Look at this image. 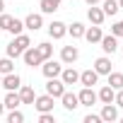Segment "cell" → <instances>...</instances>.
Here are the masks:
<instances>
[{"instance_id":"22","label":"cell","mask_w":123,"mask_h":123,"mask_svg":"<svg viewBox=\"0 0 123 123\" xmlns=\"http://www.w3.org/2000/svg\"><path fill=\"white\" fill-rule=\"evenodd\" d=\"M39 7H41V15H53L60 7V0H41Z\"/></svg>"},{"instance_id":"13","label":"cell","mask_w":123,"mask_h":123,"mask_svg":"<svg viewBox=\"0 0 123 123\" xmlns=\"http://www.w3.org/2000/svg\"><path fill=\"white\" fill-rule=\"evenodd\" d=\"M60 101H63V109L65 111H75L77 106H80V99H77V94H73V92H63V97H60Z\"/></svg>"},{"instance_id":"20","label":"cell","mask_w":123,"mask_h":123,"mask_svg":"<svg viewBox=\"0 0 123 123\" xmlns=\"http://www.w3.org/2000/svg\"><path fill=\"white\" fill-rule=\"evenodd\" d=\"M97 97H99V101H101V104H111V101H113V97H116V89H113V87H109V85H104V87L97 92Z\"/></svg>"},{"instance_id":"15","label":"cell","mask_w":123,"mask_h":123,"mask_svg":"<svg viewBox=\"0 0 123 123\" xmlns=\"http://www.w3.org/2000/svg\"><path fill=\"white\" fill-rule=\"evenodd\" d=\"M87 19H89L92 24H104L106 15H104V10H101V7H97V5H89V10H87Z\"/></svg>"},{"instance_id":"27","label":"cell","mask_w":123,"mask_h":123,"mask_svg":"<svg viewBox=\"0 0 123 123\" xmlns=\"http://www.w3.org/2000/svg\"><path fill=\"white\" fill-rule=\"evenodd\" d=\"M7 73H15V63H12L10 55L0 58V75H7Z\"/></svg>"},{"instance_id":"18","label":"cell","mask_w":123,"mask_h":123,"mask_svg":"<svg viewBox=\"0 0 123 123\" xmlns=\"http://www.w3.org/2000/svg\"><path fill=\"white\" fill-rule=\"evenodd\" d=\"M94 70H97L99 75H109V73H111V58H109V55L97 58V60H94Z\"/></svg>"},{"instance_id":"8","label":"cell","mask_w":123,"mask_h":123,"mask_svg":"<svg viewBox=\"0 0 123 123\" xmlns=\"http://www.w3.org/2000/svg\"><path fill=\"white\" fill-rule=\"evenodd\" d=\"M31 106H34L39 113H43V111H53V97H51V94H41V97L34 99Z\"/></svg>"},{"instance_id":"7","label":"cell","mask_w":123,"mask_h":123,"mask_svg":"<svg viewBox=\"0 0 123 123\" xmlns=\"http://www.w3.org/2000/svg\"><path fill=\"white\" fill-rule=\"evenodd\" d=\"M77 99H80V106H92V104L99 101V97H97V92L92 87H82V92L77 94Z\"/></svg>"},{"instance_id":"28","label":"cell","mask_w":123,"mask_h":123,"mask_svg":"<svg viewBox=\"0 0 123 123\" xmlns=\"http://www.w3.org/2000/svg\"><path fill=\"white\" fill-rule=\"evenodd\" d=\"M12 36H17V34H22L24 31V22L22 19H17V17H12V22H10V29H7Z\"/></svg>"},{"instance_id":"34","label":"cell","mask_w":123,"mask_h":123,"mask_svg":"<svg viewBox=\"0 0 123 123\" xmlns=\"http://www.w3.org/2000/svg\"><path fill=\"white\" fill-rule=\"evenodd\" d=\"M0 12H5V0H0Z\"/></svg>"},{"instance_id":"6","label":"cell","mask_w":123,"mask_h":123,"mask_svg":"<svg viewBox=\"0 0 123 123\" xmlns=\"http://www.w3.org/2000/svg\"><path fill=\"white\" fill-rule=\"evenodd\" d=\"M3 87H5L7 92H17V89L22 87V77H19L17 73H7V75H3Z\"/></svg>"},{"instance_id":"26","label":"cell","mask_w":123,"mask_h":123,"mask_svg":"<svg viewBox=\"0 0 123 123\" xmlns=\"http://www.w3.org/2000/svg\"><path fill=\"white\" fill-rule=\"evenodd\" d=\"M109 87L113 89H123V73H109Z\"/></svg>"},{"instance_id":"11","label":"cell","mask_w":123,"mask_h":123,"mask_svg":"<svg viewBox=\"0 0 123 123\" xmlns=\"http://www.w3.org/2000/svg\"><path fill=\"white\" fill-rule=\"evenodd\" d=\"M22 58H24V63H27V65H31V68L43 63V60H41V55H39V51H36V46H29V48L22 53Z\"/></svg>"},{"instance_id":"3","label":"cell","mask_w":123,"mask_h":123,"mask_svg":"<svg viewBox=\"0 0 123 123\" xmlns=\"http://www.w3.org/2000/svg\"><path fill=\"white\" fill-rule=\"evenodd\" d=\"M63 92H65L63 80H60V77H48V82H46V94H51L53 99H60Z\"/></svg>"},{"instance_id":"14","label":"cell","mask_w":123,"mask_h":123,"mask_svg":"<svg viewBox=\"0 0 123 123\" xmlns=\"http://www.w3.org/2000/svg\"><path fill=\"white\" fill-rule=\"evenodd\" d=\"M101 36H104L101 24H92V27H87V29H85V39H87L89 43H99V41H101Z\"/></svg>"},{"instance_id":"2","label":"cell","mask_w":123,"mask_h":123,"mask_svg":"<svg viewBox=\"0 0 123 123\" xmlns=\"http://www.w3.org/2000/svg\"><path fill=\"white\" fill-rule=\"evenodd\" d=\"M60 70H63V63H58V60H53V58H48V60L41 63L43 77H60Z\"/></svg>"},{"instance_id":"21","label":"cell","mask_w":123,"mask_h":123,"mask_svg":"<svg viewBox=\"0 0 123 123\" xmlns=\"http://www.w3.org/2000/svg\"><path fill=\"white\" fill-rule=\"evenodd\" d=\"M5 109H19L22 106V99H19V92H7L5 99H3Z\"/></svg>"},{"instance_id":"9","label":"cell","mask_w":123,"mask_h":123,"mask_svg":"<svg viewBox=\"0 0 123 123\" xmlns=\"http://www.w3.org/2000/svg\"><path fill=\"white\" fill-rule=\"evenodd\" d=\"M65 34H68V24L58 22V19H53V22L48 24V36H51V39H63Z\"/></svg>"},{"instance_id":"30","label":"cell","mask_w":123,"mask_h":123,"mask_svg":"<svg viewBox=\"0 0 123 123\" xmlns=\"http://www.w3.org/2000/svg\"><path fill=\"white\" fill-rule=\"evenodd\" d=\"M10 22H12V15H5V12H0V29H10Z\"/></svg>"},{"instance_id":"38","label":"cell","mask_w":123,"mask_h":123,"mask_svg":"<svg viewBox=\"0 0 123 123\" xmlns=\"http://www.w3.org/2000/svg\"><path fill=\"white\" fill-rule=\"evenodd\" d=\"M0 87H3V75H0Z\"/></svg>"},{"instance_id":"33","label":"cell","mask_w":123,"mask_h":123,"mask_svg":"<svg viewBox=\"0 0 123 123\" xmlns=\"http://www.w3.org/2000/svg\"><path fill=\"white\" fill-rule=\"evenodd\" d=\"M101 121V116H94V113H87L85 116V123H99Z\"/></svg>"},{"instance_id":"23","label":"cell","mask_w":123,"mask_h":123,"mask_svg":"<svg viewBox=\"0 0 123 123\" xmlns=\"http://www.w3.org/2000/svg\"><path fill=\"white\" fill-rule=\"evenodd\" d=\"M101 10H104L106 17H113V15H118L121 5H118V0H104V3H101Z\"/></svg>"},{"instance_id":"29","label":"cell","mask_w":123,"mask_h":123,"mask_svg":"<svg viewBox=\"0 0 123 123\" xmlns=\"http://www.w3.org/2000/svg\"><path fill=\"white\" fill-rule=\"evenodd\" d=\"M24 121V113L19 111V109H10V113H7V123H22Z\"/></svg>"},{"instance_id":"19","label":"cell","mask_w":123,"mask_h":123,"mask_svg":"<svg viewBox=\"0 0 123 123\" xmlns=\"http://www.w3.org/2000/svg\"><path fill=\"white\" fill-rule=\"evenodd\" d=\"M17 92H19V99H22V104H34V99H36V92H34V87H29V85H22Z\"/></svg>"},{"instance_id":"17","label":"cell","mask_w":123,"mask_h":123,"mask_svg":"<svg viewBox=\"0 0 123 123\" xmlns=\"http://www.w3.org/2000/svg\"><path fill=\"white\" fill-rule=\"evenodd\" d=\"M101 121H106V123H113L116 118H118V109H116V104L111 101V104H104V109H101Z\"/></svg>"},{"instance_id":"39","label":"cell","mask_w":123,"mask_h":123,"mask_svg":"<svg viewBox=\"0 0 123 123\" xmlns=\"http://www.w3.org/2000/svg\"><path fill=\"white\" fill-rule=\"evenodd\" d=\"M121 48H123V46H121Z\"/></svg>"},{"instance_id":"10","label":"cell","mask_w":123,"mask_h":123,"mask_svg":"<svg viewBox=\"0 0 123 123\" xmlns=\"http://www.w3.org/2000/svg\"><path fill=\"white\" fill-rule=\"evenodd\" d=\"M41 27H43V17H41L39 12L27 15V19H24V29H29V31H39Z\"/></svg>"},{"instance_id":"32","label":"cell","mask_w":123,"mask_h":123,"mask_svg":"<svg viewBox=\"0 0 123 123\" xmlns=\"http://www.w3.org/2000/svg\"><path fill=\"white\" fill-rule=\"evenodd\" d=\"M113 104L123 109V89H116V97H113Z\"/></svg>"},{"instance_id":"12","label":"cell","mask_w":123,"mask_h":123,"mask_svg":"<svg viewBox=\"0 0 123 123\" xmlns=\"http://www.w3.org/2000/svg\"><path fill=\"white\" fill-rule=\"evenodd\" d=\"M60 80H63L65 87H68V85H77V82H80V73H77L75 68H63V70H60Z\"/></svg>"},{"instance_id":"1","label":"cell","mask_w":123,"mask_h":123,"mask_svg":"<svg viewBox=\"0 0 123 123\" xmlns=\"http://www.w3.org/2000/svg\"><path fill=\"white\" fill-rule=\"evenodd\" d=\"M29 46H31V39H29V36L22 31V34H17V36H15L10 43H7V51H5V53H7L10 58H19V55H22Z\"/></svg>"},{"instance_id":"24","label":"cell","mask_w":123,"mask_h":123,"mask_svg":"<svg viewBox=\"0 0 123 123\" xmlns=\"http://www.w3.org/2000/svg\"><path fill=\"white\" fill-rule=\"evenodd\" d=\"M85 29H87V27H85L82 22H73V24L68 27V34H70L73 39H82V36H85Z\"/></svg>"},{"instance_id":"35","label":"cell","mask_w":123,"mask_h":123,"mask_svg":"<svg viewBox=\"0 0 123 123\" xmlns=\"http://www.w3.org/2000/svg\"><path fill=\"white\" fill-rule=\"evenodd\" d=\"M85 3H87V5H97V3H99V0H85Z\"/></svg>"},{"instance_id":"25","label":"cell","mask_w":123,"mask_h":123,"mask_svg":"<svg viewBox=\"0 0 123 123\" xmlns=\"http://www.w3.org/2000/svg\"><path fill=\"white\" fill-rule=\"evenodd\" d=\"M36 51H39V55H41V60H48V58H53V46H51L48 41H43V43H39V46H36Z\"/></svg>"},{"instance_id":"37","label":"cell","mask_w":123,"mask_h":123,"mask_svg":"<svg viewBox=\"0 0 123 123\" xmlns=\"http://www.w3.org/2000/svg\"><path fill=\"white\" fill-rule=\"evenodd\" d=\"M118 5H121V10H123V0H118Z\"/></svg>"},{"instance_id":"16","label":"cell","mask_w":123,"mask_h":123,"mask_svg":"<svg viewBox=\"0 0 123 123\" xmlns=\"http://www.w3.org/2000/svg\"><path fill=\"white\" fill-rule=\"evenodd\" d=\"M97 80H99V73H97L94 68H89V70L80 73V85H85V87H94V85H97Z\"/></svg>"},{"instance_id":"4","label":"cell","mask_w":123,"mask_h":123,"mask_svg":"<svg viewBox=\"0 0 123 123\" xmlns=\"http://www.w3.org/2000/svg\"><path fill=\"white\" fill-rule=\"evenodd\" d=\"M99 43H101V51H104L106 55H113V53L118 51V36H113V34H104Z\"/></svg>"},{"instance_id":"31","label":"cell","mask_w":123,"mask_h":123,"mask_svg":"<svg viewBox=\"0 0 123 123\" xmlns=\"http://www.w3.org/2000/svg\"><path fill=\"white\" fill-rule=\"evenodd\" d=\"M111 34H113V36H123V19H118V22L111 27Z\"/></svg>"},{"instance_id":"36","label":"cell","mask_w":123,"mask_h":123,"mask_svg":"<svg viewBox=\"0 0 123 123\" xmlns=\"http://www.w3.org/2000/svg\"><path fill=\"white\" fill-rule=\"evenodd\" d=\"M3 113H5V104H3V101H0V116H3Z\"/></svg>"},{"instance_id":"5","label":"cell","mask_w":123,"mask_h":123,"mask_svg":"<svg viewBox=\"0 0 123 123\" xmlns=\"http://www.w3.org/2000/svg\"><path fill=\"white\" fill-rule=\"evenodd\" d=\"M77 58H80V51H77V46H63V48H60V63L73 65Z\"/></svg>"}]
</instances>
